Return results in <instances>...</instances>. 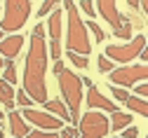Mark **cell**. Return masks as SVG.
<instances>
[{
	"label": "cell",
	"mask_w": 148,
	"mask_h": 138,
	"mask_svg": "<svg viewBox=\"0 0 148 138\" xmlns=\"http://www.w3.org/2000/svg\"><path fill=\"white\" fill-rule=\"evenodd\" d=\"M113 138H115V136H113Z\"/></svg>",
	"instance_id": "obj_42"
},
{
	"label": "cell",
	"mask_w": 148,
	"mask_h": 138,
	"mask_svg": "<svg viewBox=\"0 0 148 138\" xmlns=\"http://www.w3.org/2000/svg\"><path fill=\"white\" fill-rule=\"evenodd\" d=\"M139 58H143V61H148V45L141 49V54H139Z\"/></svg>",
	"instance_id": "obj_32"
},
{
	"label": "cell",
	"mask_w": 148,
	"mask_h": 138,
	"mask_svg": "<svg viewBox=\"0 0 148 138\" xmlns=\"http://www.w3.org/2000/svg\"><path fill=\"white\" fill-rule=\"evenodd\" d=\"M45 73H47V45H45V35L31 33V45H28L26 68H24V91L33 98V103H45L47 101Z\"/></svg>",
	"instance_id": "obj_1"
},
{
	"label": "cell",
	"mask_w": 148,
	"mask_h": 138,
	"mask_svg": "<svg viewBox=\"0 0 148 138\" xmlns=\"http://www.w3.org/2000/svg\"><path fill=\"white\" fill-rule=\"evenodd\" d=\"M136 96H143V98H148V84H141V87H136Z\"/></svg>",
	"instance_id": "obj_30"
},
{
	"label": "cell",
	"mask_w": 148,
	"mask_h": 138,
	"mask_svg": "<svg viewBox=\"0 0 148 138\" xmlns=\"http://www.w3.org/2000/svg\"><path fill=\"white\" fill-rule=\"evenodd\" d=\"M85 98H87V105H89L92 110H103V112H115V110H118V105L110 101V98H106V96H103L94 84L87 87Z\"/></svg>",
	"instance_id": "obj_11"
},
{
	"label": "cell",
	"mask_w": 148,
	"mask_h": 138,
	"mask_svg": "<svg viewBox=\"0 0 148 138\" xmlns=\"http://www.w3.org/2000/svg\"><path fill=\"white\" fill-rule=\"evenodd\" d=\"M31 16V0H5V14L0 28L5 33H16Z\"/></svg>",
	"instance_id": "obj_4"
},
{
	"label": "cell",
	"mask_w": 148,
	"mask_h": 138,
	"mask_svg": "<svg viewBox=\"0 0 148 138\" xmlns=\"http://www.w3.org/2000/svg\"><path fill=\"white\" fill-rule=\"evenodd\" d=\"M141 10H143V14H146V19H148V0H141Z\"/></svg>",
	"instance_id": "obj_34"
},
{
	"label": "cell",
	"mask_w": 148,
	"mask_h": 138,
	"mask_svg": "<svg viewBox=\"0 0 148 138\" xmlns=\"http://www.w3.org/2000/svg\"><path fill=\"white\" fill-rule=\"evenodd\" d=\"M80 10L87 16H94V5H92V0H80Z\"/></svg>",
	"instance_id": "obj_28"
},
{
	"label": "cell",
	"mask_w": 148,
	"mask_h": 138,
	"mask_svg": "<svg viewBox=\"0 0 148 138\" xmlns=\"http://www.w3.org/2000/svg\"><path fill=\"white\" fill-rule=\"evenodd\" d=\"M80 131H75L73 126H61V138H78Z\"/></svg>",
	"instance_id": "obj_29"
},
{
	"label": "cell",
	"mask_w": 148,
	"mask_h": 138,
	"mask_svg": "<svg viewBox=\"0 0 148 138\" xmlns=\"http://www.w3.org/2000/svg\"><path fill=\"white\" fill-rule=\"evenodd\" d=\"M0 138H5V126H3V122H0Z\"/></svg>",
	"instance_id": "obj_35"
},
{
	"label": "cell",
	"mask_w": 148,
	"mask_h": 138,
	"mask_svg": "<svg viewBox=\"0 0 148 138\" xmlns=\"http://www.w3.org/2000/svg\"><path fill=\"white\" fill-rule=\"evenodd\" d=\"M24 120L33 126H38V129H49V131H61V122L57 115H52V112H42V110H35V108H24Z\"/></svg>",
	"instance_id": "obj_9"
},
{
	"label": "cell",
	"mask_w": 148,
	"mask_h": 138,
	"mask_svg": "<svg viewBox=\"0 0 148 138\" xmlns=\"http://www.w3.org/2000/svg\"><path fill=\"white\" fill-rule=\"evenodd\" d=\"M110 124H113V131H122L125 126L132 124V112H122V110L110 112Z\"/></svg>",
	"instance_id": "obj_16"
},
{
	"label": "cell",
	"mask_w": 148,
	"mask_h": 138,
	"mask_svg": "<svg viewBox=\"0 0 148 138\" xmlns=\"http://www.w3.org/2000/svg\"><path fill=\"white\" fill-rule=\"evenodd\" d=\"M87 28H89L92 33H94V42H103V40H106V33H103V28H101L99 24L89 21V24H87Z\"/></svg>",
	"instance_id": "obj_22"
},
{
	"label": "cell",
	"mask_w": 148,
	"mask_h": 138,
	"mask_svg": "<svg viewBox=\"0 0 148 138\" xmlns=\"http://www.w3.org/2000/svg\"><path fill=\"white\" fill-rule=\"evenodd\" d=\"M110 124L106 120V115L103 112H97V110H92V112H85L80 117V133L78 138H103L108 133Z\"/></svg>",
	"instance_id": "obj_6"
},
{
	"label": "cell",
	"mask_w": 148,
	"mask_h": 138,
	"mask_svg": "<svg viewBox=\"0 0 148 138\" xmlns=\"http://www.w3.org/2000/svg\"><path fill=\"white\" fill-rule=\"evenodd\" d=\"M113 37H122V40H129V37H132V19H129L127 14L122 19V26L113 31Z\"/></svg>",
	"instance_id": "obj_18"
},
{
	"label": "cell",
	"mask_w": 148,
	"mask_h": 138,
	"mask_svg": "<svg viewBox=\"0 0 148 138\" xmlns=\"http://www.w3.org/2000/svg\"><path fill=\"white\" fill-rule=\"evenodd\" d=\"M57 3H59V0H45V3L40 5V10H38V14H40V16H47L54 7H57Z\"/></svg>",
	"instance_id": "obj_25"
},
{
	"label": "cell",
	"mask_w": 148,
	"mask_h": 138,
	"mask_svg": "<svg viewBox=\"0 0 148 138\" xmlns=\"http://www.w3.org/2000/svg\"><path fill=\"white\" fill-rule=\"evenodd\" d=\"M3 37H5V31H3V28H0V40H3Z\"/></svg>",
	"instance_id": "obj_37"
},
{
	"label": "cell",
	"mask_w": 148,
	"mask_h": 138,
	"mask_svg": "<svg viewBox=\"0 0 148 138\" xmlns=\"http://www.w3.org/2000/svg\"><path fill=\"white\" fill-rule=\"evenodd\" d=\"M0 122H3V112H0Z\"/></svg>",
	"instance_id": "obj_38"
},
{
	"label": "cell",
	"mask_w": 148,
	"mask_h": 138,
	"mask_svg": "<svg viewBox=\"0 0 148 138\" xmlns=\"http://www.w3.org/2000/svg\"><path fill=\"white\" fill-rule=\"evenodd\" d=\"M127 5L132 7V10H139L141 7V0H127Z\"/></svg>",
	"instance_id": "obj_31"
},
{
	"label": "cell",
	"mask_w": 148,
	"mask_h": 138,
	"mask_svg": "<svg viewBox=\"0 0 148 138\" xmlns=\"http://www.w3.org/2000/svg\"><path fill=\"white\" fill-rule=\"evenodd\" d=\"M3 80L10 82V84H16V80H19V77H16V68H14V61H12V58H7L5 66H3Z\"/></svg>",
	"instance_id": "obj_19"
},
{
	"label": "cell",
	"mask_w": 148,
	"mask_h": 138,
	"mask_svg": "<svg viewBox=\"0 0 148 138\" xmlns=\"http://www.w3.org/2000/svg\"><path fill=\"white\" fill-rule=\"evenodd\" d=\"M10 131H12L14 138H26L31 129H28V122L19 112H10Z\"/></svg>",
	"instance_id": "obj_13"
},
{
	"label": "cell",
	"mask_w": 148,
	"mask_h": 138,
	"mask_svg": "<svg viewBox=\"0 0 148 138\" xmlns=\"http://www.w3.org/2000/svg\"><path fill=\"white\" fill-rule=\"evenodd\" d=\"M57 82H59V89H61V96H64V103L68 105V112H71V122H78L80 120V103H82V80L68 68H61L57 73Z\"/></svg>",
	"instance_id": "obj_3"
},
{
	"label": "cell",
	"mask_w": 148,
	"mask_h": 138,
	"mask_svg": "<svg viewBox=\"0 0 148 138\" xmlns=\"http://www.w3.org/2000/svg\"><path fill=\"white\" fill-rule=\"evenodd\" d=\"M66 56H68V61L75 66V68H80V70H85V68L89 66V61H87L82 54H78V52H71V49H68V54H66Z\"/></svg>",
	"instance_id": "obj_20"
},
{
	"label": "cell",
	"mask_w": 148,
	"mask_h": 138,
	"mask_svg": "<svg viewBox=\"0 0 148 138\" xmlns=\"http://www.w3.org/2000/svg\"><path fill=\"white\" fill-rule=\"evenodd\" d=\"M61 68H64V63H61V58H59V61H54V75H57V73H59Z\"/></svg>",
	"instance_id": "obj_33"
},
{
	"label": "cell",
	"mask_w": 148,
	"mask_h": 138,
	"mask_svg": "<svg viewBox=\"0 0 148 138\" xmlns=\"http://www.w3.org/2000/svg\"><path fill=\"white\" fill-rule=\"evenodd\" d=\"M127 108H129V112H139V115H143V117H148V101L143 96H129L127 98Z\"/></svg>",
	"instance_id": "obj_17"
},
{
	"label": "cell",
	"mask_w": 148,
	"mask_h": 138,
	"mask_svg": "<svg viewBox=\"0 0 148 138\" xmlns=\"http://www.w3.org/2000/svg\"><path fill=\"white\" fill-rule=\"evenodd\" d=\"M146 40H148V35H146Z\"/></svg>",
	"instance_id": "obj_39"
},
{
	"label": "cell",
	"mask_w": 148,
	"mask_h": 138,
	"mask_svg": "<svg viewBox=\"0 0 148 138\" xmlns=\"http://www.w3.org/2000/svg\"><path fill=\"white\" fill-rule=\"evenodd\" d=\"M146 138H148V133H146Z\"/></svg>",
	"instance_id": "obj_40"
},
{
	"label": "cell",
	"mask_w": 148,
	"mask_h": 138,
	"mask_svg": "<svg viewBox=\"0 0 148 138\" xmlns=\"http://www.w3.org/2000/svg\"><path fill=\"white\" fill-rule=\"evenodd\" d=\"M99 70H101V73H110V70H115V68H113V61H110L106 54L99 56Z\"/></svg>",
	"instance_id": "obj_26"
},
{
	"label": "cell",
	"mask_w": 148,
	"mask_h": 138,
	"mask_svg": "<svg viewBox=\"0 0 148 138\" xmlns=\"http://www.w3.org/2000/svg\"><path fill=\"white\" fill-rule=\"evenodd\" d=\"M45 110L52 112V115H57L64 122H71V112H68V105L64 101H45Z\"/></svg>",
	"instance_id": "obj_14"
},
{
	"label": "cell",
	"mask_w": 148,
	"mask_h": 138,
	"mask_svg": "<svg viewBox=\"0 0 148 138\" xmlns=\"http://www.w3.org/2000/svg\"><path fill=\"white\" fill-rule=\"evenodd\" d=\"M14 101H19V105H21V108H33V98H31L26 91H19V94L14 96Z\"/></svg>",
	"instance_id": "obj_24"
},
{
	"label": "cell",
	"mask_w": 148,
	"mask_h": 138,
	"mask_svg": "<svg viewBox=\"0 0 148 138\" xmlns=\"http://www.w3.org/2000/svg\"><path fill=\"white\" fill-rule=\"evenodd\" d=\"M21 47H24V35H19V33H12V35H7V37L0 40V54L7 56V58L19 56Z\"/></svg>",
	"instance_id": "obj_12"
},
{
	"label": "cell",
	"mask_w": 148,
	"mask_h": 138,
	"mask_svg": "<svg viewBox=\"0 0 148 138\" xmlns=\"http://www.w3.org/2000/svg\"><path fill=\"white\" fill-rule=\"evenodd\" d=\"M64 10H66V24H68V33H66V45L71 52H78L82 56H87L92 52V42L87 37V26L80 19V12L75 7L73 0H64Z\"/></svg>",
	"instance_id": "obj_2"
},
{
	"label": "cell",
	"mask_w": 148,
	"mask_h": 138,
	"mask_svg": "<svg viewBox=\"0 0 148 138\" xmlns=\"http://www.w3.org/2000/svg\"><path fill=\"white\" fill-rule=\"evenodd\" d=\"M139 80H148V66H125V68L110 70L108 75V82L118 87H132Z\"/></svg>",
	"instance_id": "obj_7"
},
{
	"label": "cell",
	"mask_w": 148,
	"mask_h": 138,
	"mask_svg": "<svg viewBox=\"0 0 148 138\" xmlns=\"http://www.w3.org/2000/svg\"><path fill=\"white\" fill-rule=\"evenodd\" d=\"M14 96H16V91L12 89V84L5 82V80H0V105H5L7 110H12L14 108Z\"/></svg>",
	"instance_id": "obj_15"
},
{
	"label": "cell",
	"mask_w": 148,
	"mask_h": 138,
	"mask_svg": "<svg viewBox=\"0 0 148 138\" xmlns=\"http://www.w3.org/2000/svg\"><path fill=\"white\" fill-rule=\"evenodd\" d=\"M148 45V40H146V35H136V37H132L127 45H108L106 47V56L110 58V61H118V63H129L132 58H136L139 54H141V49Z\"/></svg>",
	"instance_id": "obj_5"
},
{
	"label": "cell",
	"mask_w": 148,
	"mask_h": 138,
	"mask_svg": "<svg viewBox=\"0 0 148 138\" xmlns=\"http://www.w3.org/2000/svg\"><path fill=\"white\" fill-rule=\"evenodd\" d=\"M12 138H14V136H12Z\"/></svg>",
	"instance_id": "obj_41"
},
{
	"label": "cell",
	"mask_w": 148,
	"mask_h": 138,
	"mask_svg": "<svg viewBox=\"0 0 148 138\" xmlns=\"http://www.w3.org/2000/svg\"><path fill=\"white\" fill-rule=\"evenodd\" d=\"M122 138H139V129H136L134 124L125 126V129H122Z\"/></svg>",
	"instance_id": "obj_27"
},
{
	"label": "cell",
	"mask_w": 148,
	"mask_h": 138,
	"mask_svg": "<svg viewBox=\"0 0 148 138\" xmlns=\"http://www.w3.org/2000/svg\"><path fill=\"white\" fill-rule=\"evenodd\" d=\"M97 10H99L101 19H103V21L113 28V31L122 26L125 14H120V10H118V0H97Z\"/></svg>",
	"instance_id": "obj_10"
},
{
	"label": "cell",
	"mask_w": 148,
	"mask_h": 138,
	"mask_svg": "<svg viewBox=\"0 0 148 138\" xmlns=\"http://www.w3.org/2000/svg\"><path fill=\"white\" fill-rule=\"evenodd\" d=\"M28 138H61L57 131H49V129H45V131H28Z\"/></svg>",
	"instance_id": "obj_23"
},
{
	"label": "cell",
	"mask_w": 148,
	"mask_h": 138,
	"mask_svg": "<svg viewBox=\"0 0 148 138\" xmlns=\"http://www.w3.org/2000/svg\"><path fill=\"white\" fill-rule=\"evenodd\" d=\"M61 24H64V14L59 7H54L49 14H47V31H49V37H52V47H49V56L54 61H59L64 56L61 54Z\"/></svg>",
	"instance_id": "obj_8"
},
{
	"label": "cell",
	"mask_w": 148,
	"mask_h": 138,
	"mask_svg": "<svg viewBox=\"0 0 148 138\" xmlns=\"http://www.w3.org/2000/svg\"><path fill=\"white\" fill-rule=\"evenodd\" d=\"M108 89H110V94H113L118 101H122V103L129 98V91H127V89H122V87H118V84H110V82H108Z\"/></svg>",
	"instance_id": "obj_21"
},
{
	"label": "cell",
	"mask_w": 148,
	"mask_h": 138,
	"mask_svg": "<svg viewBox=\"0 0 148 138\" xmlns=\"http://www.w3.org/2000/svg\"><path fill=\"white\" fill-rule=\"evenodd\" d=\"M3 66H5V61H3V56H0V70H3Z\"/></svg>",
	"instance_id": "obj_36"
}]
</instances>
